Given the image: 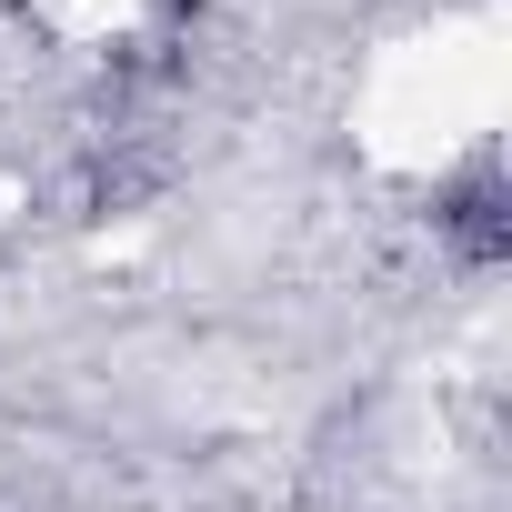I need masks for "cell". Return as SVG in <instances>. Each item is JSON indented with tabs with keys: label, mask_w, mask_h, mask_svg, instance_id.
I'll use <instances>...</instances> for the list:
<instances>
[]
</instances>
